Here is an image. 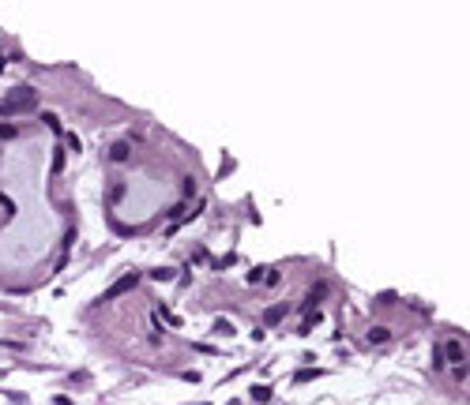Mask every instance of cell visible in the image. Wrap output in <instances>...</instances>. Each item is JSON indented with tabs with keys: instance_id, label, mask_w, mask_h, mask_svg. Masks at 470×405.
I'll use <instances>...</instances> for the list:
<instances>
[{
	"instance_id": "6da1fadb",
	"label": "cell",
	"mask_w": 470,
	"mask_h": 405,
	"mask_svg": "<svg viewBox=\"0 0 470 405\" xmlns=\"http://www.w3.org/2000/svg\"><path fill=\"white\" fill-rule=\"evenodd\" d=\"M34 102V90L31 86H19V90L12 94V98H8L4 105H0V117H12V113H19V109H26V105Z\"/></svg>"
},
{
	"instance_id": "7a4b0ae2",
	"label": "cell",
	"mask_w": 470,
	"mask_h": 405,
	"mask_svg": "<svg viewBox=\"0 0 470 405\" xmlns=\"http://www.w3.org/2000/svg\"><path fill=\"white\" fill-rule=\"evenodd\" d=\"M136 282H139V274H136V270L121 274V278H117V285H109V289H105V296H102V300H113V296H121V293H128V289H136Z\"/></svg>"
},
{
	"instance_id": "3957f363",
	"label": "cell",
	"mask_w": 470,
	"mask_h": 405,
	"mask_svg": "<svg viewBox=\"0 0 470 405\" xmlns=\"http://www.w3.org/2000/svg\"><path fill=\"white\" fill-rule=\"evenodd\" d=\"M286 312H290V308H286V304H271V308H267V312H263V323H267V326L282 323V319H286Z\"/></svg>"
},
{
	"instance_id": "277c9868",
	"label": "cell",
	"mask_w": 470,
	"mask_h": 405,
	"mask_svg": "<svg viewBox=\"0 0 470 405\" xmlns=\"http://www.w3.org/2000/svg\"><path fill=\"white\" fill-rule=\"evenodd\" d=\"M369 342H372V345L391 342V330H388V326H372V330H369Z\"/></svg>"
},
{
	"instance_id": "5b68a950",
	"label": "cell",
	"mask_w": 470,
	"mask_h": 405,
	"mask_svg": "<svg viewBox=\"0 0 470 405\" xmlns=\"http://www.w3.org/2000/svg\"><path fill=\"white\" fill-rule=\"evenodd\" d=\"M109 158L113 161H128V143H113V147H109Z\"/></svg>"
},
{
	"instance_id": "8992f818",
	"label": "cell",
	"mask_w": 470,
	"mask_h": 405,
	"mask_svg": "<svg viewBox=\"0 0 470 405\" xmlns=\"http://www.w3.org/2000/svg\"><path fill=\"white\" fill-rule=\"evenodd\" d=\"M448 356H452L455 364H463V356H466V349H463V342H448Z\"/></svg>"
},
{
	"instance_id": "52a82bcc",
	"label": "cell",
	"mask_w": 470,
	"mask_h": 405,
	"mask_svg": "<svg viewBox=\"0 0 470 405\" xmlns=\"http://www.w3.org/2000/svg\"><path fill=\"white\" fill-rule=\"evenodd\" d=\"M320 319H324V312H312V315H305V323H301V334H309V330H312V326L320 323Z\"/></svg>"
},
{
	"instance_id": "ba28073f",
	"label": "cell",
	"mask_w": 470,
	"mask_h": 405,
	"mask_svg": "<svg viewBox=\"0 0 470 405\" xmlns=\"http://www.w3.org/2000/svg\"><path fill=\"white\" fill-rule=\"evenodd\" d=\"M316 375H324V372H320V368H305V372L293 375V383H309V379H316Z\"/></svg>"
},
{
	"instance_id": "9c48e42d",
	"label": "cell",
	"mask_w": 470,
	"mask_h": 405,
	"mask_svg": "<svg viewBox=\"0 0 470 405\" xmlns=\"http://www.w3.org/2000/svg\"><path fill=\"white\" fill-rule=\"evenodd\" d=\"M169 278H177L173 266H158V270H155V282H169Z\"/></svg>"
},
{
	"instance_id": "30bf717a",
	"label": "cell",
	"mask_w": 470,
	"mask_h": 405,
	"mask_svg": "<svg viewBox=\"0 0 470 405\" xmlns=\"http://www.w3.org/2000/svg\"><path fill=\"white\" fill-rule=\"evenodd\" d=\"M155 315H162V319H166L169 326H181V315H173V312H169V308H158Z\"/></svg>"
},
{
	"instance_id": "8fae6325",
	"label": "cell",
	"mask_w": 470,
	"mask_h": 405,
	"mask_svg": "<svg viewBox=\"0 0 470 405\" xmlns=\"http://www.w3.org/2000/svg\"><path fill=\"white\" fill-rule=\"evenodd\" d=\"M252 398L256 401H271V387H252Z\"/></svg>"
},
{
	"instance_id": "7c38bea8",
	"label": "cell",
	"mask_w": 470,
	"mask_h": 405,
	"mask_svg": "<svg viewBox=\"0 0 470 405\" xmlns=\"http://www.w3.org/2000/svg\"><path fill=\"white\" fill-rule=\"evenodd\" d=\"M15 135H19L15 124H0V139H15Z\"/></svg>"
},
{
	"instance_id": "4fadbf2b",
	"label": "cell",
	"mask_w": 470,
	"mask_h": 405,
	"mask_svg": "<svg viewBox=\"0 0 470 405\" xmlns=\"http://www.w3.org/2000/svg\"><path fill=\"white\" fill-rule=\"evenodd\" d=\"M263 278H267V282H263V285H279V282H282V274H279V270H267V274H263Z\"/></svg>"
},
{
	"instance_id": "5bb4252c",
	"label": "cell",
	"mask_w": 470,
	"mask_h": 405,
	"mask_svg": "<svg viewBox=\"0 0 470 405\" xmlns=\"http://www.w3.org/2000/svg\"><path fill=\"white\" fill-rule=\"evenodd\" d=\"M61 169H64V150L56 147V161H53V173H61Z\"/></svg>"
}]
</instances>
